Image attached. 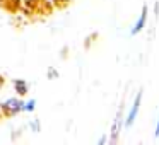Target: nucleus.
I'll return each instance as SVG.
<instances>
[{"instance_id":"obj_1","label":"nucleus","mask_w":159,"mask_h":145,"mask_svg":"<svg viewBox=\"0 0 159 145\" xmlns=\"http://www.w3.org/2000/svg\"><path fill=\"white\" fill-rule=\"evenodd\" d=\"M140 101H142V90L137 94V97H135V101H134V106H132V109H130V113H128L127 120H125V126H127V128H130L132 125H134L135 118H137V113H139V108H140Z\"/></svg>"},{"instance_id":"obj_2","label":"nucleus","mask_w":159,"mask_h":145,"mask_svg":"<svg viewBox=\"0 0 159 145\" xmlns=\"http://www.w3.org/2000/svg\"><path fill=\"white\" fill-rule=\"evenodd\" d=\"M145 19H147V7L144 5V9H142V14H140V19L137 21V24L132 28V34H137L139 31H140L142 28L145 26Z\"/></svg>"},{"instance_id":"obj_3","label":"nucleus","mask_w":159,"mask_h":145,"mask_svg":"<svg viewBox=\"0 0 159 145\" xmlns=\"http://www.w3.org/2000/svg\"><path fill=\"white\" fill-rule=\"evenodd\" d=\"M22 106H24V104H22L21 101H16V99H9L7 103H5V108H9L12 113H17V111H21Z\"/></svg>"},{"instance_id":"obj_4","label":"nucleus","mask_w":159,"mask_h":145,"mask_svg":"<svg viewBox=\"0 0 159 145\" xmlns=\"http://www.w3.org/2000/svg\"><path fill=\"white\" fill-rule=\"evenodd\" d=\"M120 123H121V113H118V116H116V120H115V125H113V128H111V140H116V137H118V131H120Z\"/></svg>"},{"instance_id":"obj_5","label":"nucleus","mask_w":159,"mask_h":145,"mask_svg":"<svg viewBox=\"0 0 159 145\" xmlns=\"http://www.w3.org/2000/svg\"><path fill=\"white\" fill-rule=\"evenodd\" d=\"M14 86L19 89V94H26V84L22 82V80H16Z\"/></svg>"},{"instance_id":"obj_6","label":"nucleus","mask_w":159,"mask_h":145,"mask_svg":"<svg viewBox=\"0 0 159 145\" xmlns=\"http://www.w3.org/2000/svg\"><path fill=\"white\" fill-rule=\"evenodd\" d=\"M34 104H36V101L33 99V101H29V103L26 104V106L22 108V109H26V111H33V109H34Z\"/></svg>"},{"instance_id":"obj_7","label":"nucleus","mask_w":159,"mask_h":145,"mask_svg":"<svg viewBox=\"0 0 159 145\" xmlns=\"http://www.w3.org/2000/svg\"><path fill=\"white\" fill-rule=\"evenodd\" d=\"M154 135H156V137H159V121H157V126H156V133Z\"/></svg>"}]
</instances>
